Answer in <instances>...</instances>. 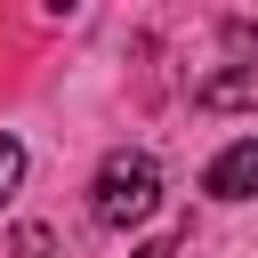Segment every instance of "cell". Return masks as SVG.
<instances>
[{
  "label": "cell",
  "mask_w": 258,
  "mask_h": 258,
  "mask_svg": "<svg viewBox=\"0 0 258 258\" xmlns=\"http://www.w3.org/2000/svg\"><path fill=\"white\" fill-rule=\"evenodd\" d=\"M153 210H161V161H153V153H113V161L97 169V185H89V218L113 226V234H129V226H145Z\"/></svg>",
  "instance_id": "obj_1"
},
{
  "label": "cell",
  "mask_w": 258,
  "mask_h": 258,
  "mask_svg": "<svg viewBox=\"0 0 258 258\" xmlns=\"http://www.w3.org/2000/svg\"><path fill=\"white\" fill-rule=\"evenodd\" d=\"M202 113H258V64H234V73H210L194 89Z\"/></svg>",
  "instance_id": "obj_3"
},
{
  "label": "cell",
  "mask_w": 258,
  "mask_h": 258,
  "mask_svg": "<svg viewBox=\"0 0 258 258\" xmlns=\"http://www.w3.org/2000/svg\"><path fill=\"white\" fill-rule=\"evenodd\" d=\"M129 258H177V242H145V250H129Z\"/></svg>",
  "instance_id": "obj_5"
},
{
  "label": "cell",
  "mask_w": 258,
  "mask_h": 258,
  "mask_svg": "<svg viewBox=\"0 0 258 258\" xmlns=\"http://www.w3.org/2000/svg\"><path fill=\"white\" fill-rule=\"evenodd\" d=\"M202 194H210V202H242V194H258V137L226 145V153L202 169Z\"/></svg>",
  "instance_id": "obj_2"
},
{
  "label": "cell",
  "mask_w": 258,
  "mask_h": 258,
  "mask_svg": "<svg viewBox=\"0 0 258 258\" xmlns=\"http://www.w3.org/2000/svg\"><path fill=\"white\" fill-rule=\"evenodd\" d=\"M16 177H24V145H16V137H0V202L16 194Z\"/></svg>",
  "instance_id": "obj_4"
}]
</instances>
